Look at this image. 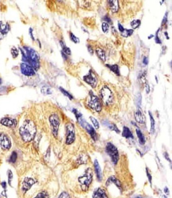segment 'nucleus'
<instances>
[{"instance_id": "nucleus-11", "label": "nucleus", "mask_w": 172, "mask_h": 198, "mask_svg": "<svg viewBox=\"0 0 172 198\" xmlns=\"http://www.w3.org/2000/svg\"><path fill=\"white\" fill-rule=\"evenodd\" d=\"M84 80L85 82L91 86L93 88H96L98 82V80L96 76L92 71H90L87 75L84 77Z\"/></svg>"}, {"instance_id": "nucleus-26", "label": "nucleus", "mask_w": 172, "mask_h": 198, "mask_svg": "<svg viewBox=\"0 0 172 198\" xmlns=\"http://www.w3.org/2000/svg\"><path fill=\"white\" fill-rule=\"evenodd\" d=\"M105 125H106V126L109 127V129L115 131V132L117 133H119L120 132L119 130L117 127L114 124L109 123L107 122H105Z\"/></svg>"}, {"instance_id": "nucleus-46", "label": "nucleus", "mask_w": 172, "mask_h": 198, "mask_svg": "<svg viewBox=\"0 0 172 198\" xmlns=\"http://www.w3.org/2000/svg\"><path fill=\"white\" fill-rule=\"evenodd\" d=\"M104 19L108 23H110L111 22V19H110V18H109V17H108V16H105L104 18Z\"/></svg>"}, {"instance_id": "nucleus-13", "label": "nucleus", "mask_w": 172, "mask_h": 198, "mask_svg": "<svg viewBox=\"0 0 172 198\" xmlns=\"http://www.w3.org/2000/svg\"><path fill=\"white\" fill-rule=\"evenodd\" d=\"M35 183V181L33 178L26 177L25 178L22 183V190L24 192H26Z\"/></svg>"}, {"instance_id": "nucleus-37", "label": "nucleus", "mask_w": 172, "mask_h": 198, "mask_svg": "<svg viewBox=\"0 0 172 198\" xmlns=\"http://www.w3.org/2000/svg\"><path fill=\"white\" fill-rule=\"evenodd\" d=\"M13 178V174L12 172L10 170H8V181L9 184L11 185L12 181Z\"/></svg>"}, {"instance_id": "nucleus-40", "label": "nucleus", "mask_w": 172, "mask_h": 198, "mask_svg": "<svg viewBox=\"0 0 172 198\" xmlns=\"http://www.w3.org/2000/svg\"><path fill=\"white\" fill-rule=\"evenodd\" d=\"M42 92L43 94H49L51 93L50 89L49 88H46V87H44L42 89Z\"/></svg>"}, {"instance_id": "nucleus-19", "label": "nucleus", "mask_w": 172, "mask_h": 198, "mask_svg": "<svg viewBox=\"0 0 172 198\" xmlns=\"http://www.w3.org/2000/svg\"><path fill=\"white\" fill-rule=\"evenodd\" d=\"M109 7L111 9L112 12H117L118 10L119 6L118 1H108Z\"/></svg>"}, {"instance_id": "nucleus-21", "label": "nucleus", "mask_w": 172, "mask_h": 198, "mask_svg": "<svg viewBox=\"0 0 172 198\" xmlns=\"http://www.w3.org/2000/svg\"><path fill=\"white\" fill-rule=\"evenodd\" d=\"M114 183L118 187L121 188V183H120L118 179H117L114 176H112V177H110L108 179L106 185L108 186L110 183Z\"/></svg>"}, {"instance_id": "nucleus-45", "label": "nucleus", "mask_w": 172, "mask_h": 198, "mask_svg": "<svg viewBox=\"0 0 172 198\" xmlns=\"http://www.w3.org/2000/svg\"><path fill=\"white\" fill-rule=\"evenodd\" d=\"M143 62L144 64H148V58H147L146 57H145H145L144 58L143 60Z\"/></svg>"}, {"instance_id": "nucleus-36", "label": "nucleus", "mask_w": 172, "mask_h": 198, "mask_svg": "<svg viewBox=\"0 0 172 198\" xmlns=\"http://www.w3.org/2000/svg\"><path fill=\"white\" fill-rule=\"evenodd\" d=\"M70 38L71 40H72L74 43H79V39L78 38L76 37L74 34L72 33H70Z\"/></svg>"}, {"instance_id": "nucleus-53", "label": "nucleus", "mask_w": 172, "mask_h": 198, "mask_svg": "<svg viewBox=\"0 0 172 198\" xmlns=\"http://www.w3.org/2000/svg\"><path fill=\"white\" fill-rule=\"evenodd\" d=\"M2 194H3V195H4V196L6 197V191H5V190H4V191H3V192H2Z\"/></svg>"}, {"instance_id": "nucleus-52", "label": "nucleus", "mask_w": 172, "mask_h": 198, "mask_svg": "<svg viewBox=\"0 0 172 198\" xmlns=\"http://www.w3.org/2000/svg\"><path fill=\"white\" fill-rule=\"evenodd\" d=\"M166 21H167V16H166V15H165V16H164L163 23H166Z\"/></svg>"}, {"instance_id": "nucleus-28", "label": "nucleus", "mask_w": 172, "mask_h": 198, "mask_svg": "<svg viewBox=\"0 0 172 198\" xmlns=\"http://www.w3.org/2000/svg\"><path fill=\"white\" fill-rule=\"evenodd\" d=\"M60 44L61 47H62L63 52L65 53L66 54H67V55H70L71 54V50H70V49L69 48V47H67L64 44L63 42H61Z\"/></svg>"}, {"instance_id": "nucleus-8", "label": "nucleus", "mask_w": 172, "mask_h": 198, "mask_svg": "<svg viewBox=\"0 0 172 198\" xmlns=\"http://www.w3.org/2000/svg\"><path fill=\"white\" fill-rule=\"evenodd\" d=\"M67 138L66 143L67 144H71L74 142L75 139V130L73 125L69 123L66 127Z\"/></svg>"}, {"instance_id": "nucleus-15", "label": "nucleus", "mask_w": 172, "mask_h": 198, "mask_svg": "<svg viewBox=\"0 0 172 198\" xmlns=\"http://www.w3.org/2000/svg\"><path fill=\"white\" fill-rule=\"evenodd\" d=\"M1 123L4 126L9 127H16L17 124L16 120L9 118H4L1 121Z\"/></svg>"}, {"instance_id": "nucleus-24", "label": "nucleus", "mask_w": 172, "mask_h": 198, "mask_svg": "<svg viewBox=\"0 0 172 198\" xmlns=\"http://www.w3.org/2000/svg\"><path fill=\"white\" fill-rule=\"evenodd\" d=\"M96 52L97 55L103 61H105L106 56L104 51L101 49L98 48L96 50Z\"/></svg>"}, {"instance_id": "nucleus-4", "label": "nucleus", "mask_w": 172, "mask_h": 198, "mask_svg": "<svg viewBox=\"0 0 172 198\" xmlns=\"http://www.w3.org/2000/svg\"><path fill=\"white\" fill-rule=\"evenodd\" d=\"M106 152L109 155L112 162L115 164H117L119 158L117 148L111 143H108L105 148Z\"/></svg>"}, {"instance_id": "nucleus-54", "label": "nucleus", "mask_w": 172, "mask_h": 198, "mask_svg": "<svg viewBox=\"0 0 172 198\" xmlns=\"http://www.w3.org/2000/svg\"><path fill=\"white\" fill-rule=\"evenodd\" d=\"M162 198H167V197L165 195H163L162 196Z\"/></svg>"}, {"instance_id": "nucleus-22", "label": "nucleus", "mask_w": 172, "mask_h": 198, "mask_svg": "<svg viewBox=\"0 0 172 198\" xmlns=\"http://www.w3.org/2000/svg\"><path fill=\"white\" fill-rule=\"evenodd\" d=\"M136 132L139 143L142 145H143L146 143V139L144 136L139 129H136Z\"/></svg>"}, {"instance_id": "nucleus-30", "label": "nucleus", "mask_w": 172, "mask_h": 198, "mask_svg": "<svg viewBox=\"0 0 172 198\" xmlns=\"http://www.w3.org/2000/svg\"><path fill=\"white\" fill-rule=\"evenodd\" d=\"M17 154L15 151H13L10 157L9 158V161L11 163H14L16 162V159H17Z\"/></svg>"}, {"instance_id": "nucleus-39", "label": "nucleus", "mask_w": 172, "mask_h": 198, "mask_svg": "<svg viewBox=\"0 0 172 198\" xmlns=\"http://www.w3.org/2000/svg\"><path fill=\"white\" fill-rule=\"evenodd\" d=\"M109 26L106 23H103L102 24V29L104 33L107 32L109 30Z\"/></svg>"}, {"instance_id": "nucleus-16", "label": "nucleus", "mask_w": 172, "mask_h": 198, "mask_svg": "<svg viewBox=\"0 0 172 198\" xmlns=\"http://www.w3.org/2000/svg\"><path fill=\"white\" fill-rule=\"evenodd\" d=\"M93 198H108L105 191L101 188H98L94 191Z\"/></svg>"}, {"instance_id": "nucleus-1", "label": "nucleus", "mask_w": 172, "mask_h": 198, "mask_svg": "<svg viewBox=\"0 0 172 198\" xmlns=\"http://www.w3.org/2000/svg\"><path fill=\"white\" fill-rule=\"evenodd\" d=\"M19 133L22 139L24 142H28L34 139L36 133V127L32 121L26 120L19 129Z\"/></svg>"}, {"instance_id": "nucleus-18", "label": "nucleus", "mask_w": 172, "mask_h": 198, "mask_svg": "<svg viewBox=\"0 0 172 198\" xmlns=\"http://www.w3.org/2000/svg\"><path fill=\"white\" fill-rule=\"evenodd\" d=\"M94 167H95V171H96V175L99 181H101L102 179V172L101 168L99 164V163L97 160H95L94 161Z\"/></svg>"}, {"instance_id": "nucleus-25", "label": "nucleus", "mask_w": 172, "mask_h": 198, "mask_svg": "<svg viewBox=\"0 0 172 198\" xmlns=\"http://www.w3.org/2000/svg\"><path fill=\"white\" fill-rule=\"evenodd\" d=\"M106 66L108 68H110L111 71L115 73L117 75V76H119V70L118 66L117 65H110L106 64Z\"/></svg>"}, {"instance_id": "nucleus-14", "label": "nucleus", "mask_w": 172, "mask_h": 198, "mask_svg": "<svg viewBox=\"0 0 172 198\" xmlns=\"http://www.w3.org/2000/svg\"><path fill=\"white\" fill-rule=\"evenodd\" d=\"M134 117L136 122L138 123L144 124L145 123V118L140 107L138 108L135 113Z\"/></svg>"}, {"instance_id": "nucleus-17", "label": "nucleus", "mask_w": 172, "mask_h": 198, "mask_svg": "<svg viewBox=\"0 0 172 198\" xmlns=\"http://www.w3.org/2000/svg\"><path fill=\"white\" fill-rule=\"evenodd\" d=\"M9 30V27L8 25H4L2 22H0V40L3 39Z\"/></svg>"}, {"instance_id": "nucleus-55", "label": "nucleus", "mask_w": 172, "mask_h": 198, "mask_svg": "<svg viewBox=\"0 0 172 198\" xmlns=\"http://www.w3.org/2000/svg\"><path fill=\"white\" fill-rule=\"evenodd\" d=\"M2 80L1 79H0V84H1L2 83Z\"/></svg>"}, {"instance_id": "nucleus-9", "label": "nucleus", "mask_w": 172, "mask_h": 198, "mask_svg": "<svg viewBox=\"0 0 172 198\" xmlns=\"http://www.w3.org/2000/svg\"><path fill=\"white\" fill-rule=\"evenodd\" d=\"M11 147L10 139L6 134L0 132V147L2 149L7 151Z\"/></svg>"}, {"instance_id": "nucleus-12", "label": "nucleus", "mask_w": 172, "mask_h": 198, "mask_svg": "<svg viewBox=\"0 0 172 198\" xmlns=\"http://www.w3.org/2000/svg\"><path fill=\"white\" fill-rule=\"evenodd\" d=\"M20 69L22 73L25 76H30L35 74L34 68L30 65L22 63L20 65Z\"/></svg>"}, {"instance_id": "nucleus-2", "label": "nucleus", "mask_w": 172, "mask_h": 198, "mask_svg": "<svg viewBox=\"0 0 172 198\" xmlns=\"http://www.w3.org/2000/svg\"><path fill=\"white\" fill-rule=\"evenodd\" d=\"M26 53H24L23 59L30 64V66L37 69L39 67V58L36 52L29 47L25 48Z\"/></svg>"}, {"instance_id": "nucleus-47", "label": "nucleus", "mask_w": 172, "mask_h": 198, "mask_svg": "<svg viewBox=\"0 0 172 198\" xmlns=\"http://www.w3.org/2000/svg\"><path fill=\"white\" fill-rule=\"evenodd\" d=\"M164 192H165V193H166V194L169 195V189H168V188L167 187H165L164 188Z\"/></svg>"}, {"instance_id": "nucleus-38", "label": "nucleus", "mask_w": 172, "mask_h": 198, "mask_svg": "<svg viewBox=\"0 0 172 198\" xmlns=\"http://www.w3.org/2000/svg\"><path fill=\"white\" fill-rule=\"evenodd\" d=\"M11 52L12 55L13 57L14 58H15L17 57L18 56V54H19L18 50L15 47H13L12 49Z\"/></svg>"}, {"instance_id": "nucleus-27", "label": "nucleus", "mask_w": 172, "mask_h": 198, "mask_svg": "<svg viewBox=\"0 0 172 198\" xmlns=\"http://www.w3.org/2000/svg\"><path fill=\"white\" fill-rule=\"evenodd\" d=\"M136 104L138 108L140 107L142 103V96L140 93L137 94L135 98Z\"/></svg>"}, {"instance_id": "nucleus-10", "label": "nucleus", "mask_w": 172, "mask_h": 198, "mask_svg": "<svg viewBox=\"0 0 172 198\" xmlns=\"http://www.w3.org/2000/svg\"><path fill=\"white\" fill-rule=\"evenodd\" d=\"M49 120L51 125L52 126V132L54 136L57 138L58 136V128L59 125V120L56 114H53L50 116Z\"/></svg>"}, {"instance_id": "nucleus-34", "label": "nucleus", "mask_w": 172, "mask_h": 198, "mask_svg": "<svg viewBox=\"0 0 172 198\" xmlns=\"http://www.w3.org/2000/svg\"><path fill=\"white\" fill-rule=\"evenodd\" d=\"M48 194L46 191H44L40 192L36 195V196L34 198H46L47 197Z\"/></svg>"}, {"instance_id": "nucleus-51", "label": "nucleus", "mask_w": 172, "mask_h": 198, "mask_svg": "<svg viewBox=\"0 0 172 198\" xmlns=\"http://www.w3.org/2000/svg\"><path fill=\"white\" fill-rule=\"evenodd\" d=\"M155 40L156 42L157 43H159V44L161 43V40H160V39H159V38L157 36L156 37V38Z\"/></svg>"}, {"instance_id": "nucleus-7", "label": "nucleus", "mask_w": 172, "mask_h": 198, "mask_svg": "<svg viewBox=\"0 0 172 198\" xmlns=\"http://www.w3.org/2000/svg\"><path fill=\"white\" fill-rule=\"evenodd\" d=\"M79 122L80 124L82 127L86 129L87 132L90 135L91 137L92 138L94 141H96L97 140V133L96 130L93 128L91 125L88 124L84 118L82 117L79 118L77 120Z\"/></svg>"}, {"instance_id": "nucleus-6", "label": "nucleus", "mask_w": 172, "mask_h": 198, "mask_svg": "<svg viewBox=\"0 0 172 198\" xmlns=\"http://www.w3.org/2000/svg\"><path fill=\"white\" fill-rule=\"evenodd\" d=\"M90 98L88 102V106L98 112L101 111V105L98 97L94 95L92 91L90 92Z\"/></svg>"}, {"instance_id": "nucleus-42", "label": "nucleus", "mask_w": 172, "mask_h": 198, "mask_svg": "<svg viewBox=\"0 0 172 198\" xmlns=\"http://www.w3.org/2000/svg\"><path fill=\"white\" fill-rule=\"evenodd\" d=\"M58 198H70L69 193L66 192H63L60 195Z\"/></svg>"}, {"instance_id": "nucleus-50", "label": "nucleus", "mask_w": 172, "mask_h": 198, "mask_svg": "<svg viewBox=\"0 0 172 198\" xmlns=\"http://www.w3.org/2000/svg\"><path fill=\"white\" fill-rule=\"evenodd\" d=\"M147 174H148V178H149V181H150V183H151V180H152V179H152V177H151V175H150V174L148 172V171H147Z\"/></svg>"}, {"instance_id": "nucleus-29", "label": "nucleus", "mask_w": 172, "mask_h": 198, "mask_svg": "<svg viewBox=\"0 0 172 198\" xmlns=\"http://www.w3.org/2000/svg\"><path fill=\"white\" fill-rule=\"evenodd\" d=\"M133 33V30H132L124 29V31L122 33V35L125 37H127L131 35Z\"/></svg>"}, {"instance_id": "nucleus-44", "label": "nucleus", "mask_w": 172, "mask_h": 198, "mask_svg": "<svg viewBox=\"0 0 172 198\" xmlns=\"http://www.w3.org/2000/svg\"><path fill=\"white\" fill-rule=\"evenodd\" d=\"M119 29L120 31H121V32H123V31L124 30V27L121 24L119 23L118 24Z\"/></svg>"}, {"instance_id": "nucleus-31", "label": "nucleus", "mask_w": 172, "mask_h": 198, "mask_svg": "<svg viewBox=\"0 0 172 198\" xmlns=\"http://www.w3.org/2000/svg\"><path fill=\"white\" fill-rule=\"evenodd\" d=\"M90 119L91 121L92 122L94 125V127H95V128L96 129H98L99 128V123L97 120L96 119V118H94V117H93V116H91L90 117Z\"/></svg>"}, {"instance_id": "nucleus-3", "label": "nucleus", "mask_w": 172, "mask_h": 198, "mask_svg": "<svg viewBox=\"0 0 172 198\" xmlns=\"http://www.w3.org/2000/svg\"><path fill=\"white\" fill-rule=\"evenodd\" d=\"M93 174L90 168H87L85 173L78 178V181L81 184L82 189L84 191H86L88 189L92 181Z\"/></svg>"}, {"instance_id": "nucleus-32", "label": "nucleus", "mask_w": 172, "mask_h": 198, "mask_svg": "<svg viewBox=\"0 0 172 198\" xmlns=\"http://www.w3.org/2000/svg\"><path fill=\"white\" fill-rule=\"evenodd\" d=\"M140 24V21L138 19L137 20H134L131 23V25L133 29H136L138 28Z\"/></svg>"}, {"instance_id": "nucleus-5", "label": "nucleus", "mask_w": 172, "mask_h": 198, "mask_svg": "<svg viewBox=\"0 0 172 198\" xmlns=\"http://www.w3.org/2000/svg\"><path fill=\"white\" fill-rule=\"evenodd\" d=\"M100 96L106 105H109L113 102L114 96L111 90L107 86H104L100 91Z\"/></svg>"}, {"instance_id": "nucleus-48", "label": "nucleus", "mask_w": 172, "mask_h": 198, "mask_svg": "<svg viewBox=\"0 0 172 198\" xmlns=\"http://www.w3.org/2000/svg\"><path fill=\"white\" fill-rule=\"evenodd\" d=\"M1 185L2 187H3V189H6V187H7V184H6V182H5V181L2 182Z\"/></svg>"}, {"instance_id": "nucleus-43", "label": "nucleus", "mask_w": 172, "mask_h": 198, "mask_svg": "<svg viewBox=\"0 0 172 198\" xmlns=\"http://www.w3.org/2000/svg\"><path fill=\"white\" fill-rule=\"evenodd\" d=\"M146 92L147 94H148V93H149L150 91V87H149V85L148 84H146Z\"/></svg>"}, {"instance_id": "nucleus-23", "label": "nucleus", "mask_w": 172, "mask_h": 198, "mask_svg": "<svg viewBox=\"0 0 172 198\" xmlns=\"http://www.w3.org/2000/svg\"><path fill=\"white\" fill-rule=\"evenodd\" d=\"M149 117H150V121H151V129H150V132L151 133L153 134L155 132V122L154 118L153 116H152V114L150 112H149Z\"/></svg>"}, {"instance_id": "nucleus-35", "label": "nucleus", "mask_w": 172, "mask_h": 198, "mask_svg": "<svg viewBox=\"0 0 172 198\" xmlns=\"http://www.w3.org/2000/svg\"><path fill=\"white\" fill-rule=\"evenodd\" d=\"M60 90L61 91V92H62L66 96L68 97L70 100H72L73 98V97L71 94H70L68 91H66L65 90H64L63 88H59Z\"/></svg>"}, {"instance_id": "nucleus-49", "label": "nucleus", "mask_w": 172, "mask_h": 198, "mask_svg": "<svg viewBox=\"0 0 172 198\" xmlns=\"http://www.w3.org/2000/svg\"><path fill=\"white\" fill-rule=\"evenodd\" d=\"M88 50L90 53V54H93V53H94V51H93V49H92V48L90 46H88Z\"/></svg>"}, {"instance_id": "nucleus-33", "label": "nucleus", "mask_w": 172, "mask_h": 198, "mask_svg": "<svg viewBox=\"0 0 172 198\" xmlns=\"http://www.w3.org/2000/svg\"><path fill=\"white\" fill-rule=\"evenodd\" d=\"M87 160V156L84 155H81L78 157V161L79 163H81V164L84 163Z\"/></svg>"}, {"instance_id": "nucleus-41", "label": "nucleus", "mask_w": 172, "mask_h": 198, "mask_svg": "<svg viewBox=\"0 0 172 198\" xmlns=\"http://www.w3.org/2000/svg\"><path fill=\"white\" fill-rule=\"evenodd\" d=\"M73 112L74 113V115H75L77 120H78L79 118L82 117V114H81V113L79 112L77 110L75 109H73Z\"/></svg>"}, {"instance_id": "nucleus-56", "label": "nucleus", "mask_w": 172, "mask_h": 198, "mask_svg": "<svg viewBox=\"0 0 172 198\" xmlns=\"http://www.w3.org/2000/svg\"><path fill=\"white\" fill-rule=\"evenodd\" d=\"M136 198H141V197H136Z\"/></svg>"}, {"instance_id": "nucleus-20", "label": "nucleus", "mask_w": 172, "mask_h": 198, "mask_svg": "<svg viewBox=\"0 0 172 198\" xmlns=\"http://www.w3.org/2000/svg\"><path fill=\"white\" fill-rule=\"evenodd\" d=\"M122 135L123 137L124 138H127V139H129L131 138L132 139L134 138L130 130L128 127L124 126L123 127V130Z\"/></svg>"}]
</instances>
